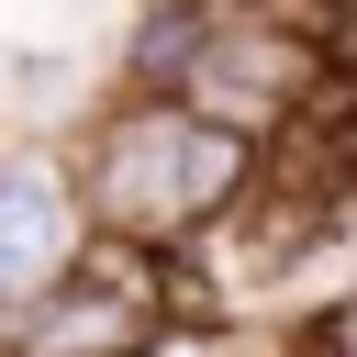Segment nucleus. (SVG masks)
Returning a JSON list of instances; mask_svg holds the SVG:
<instances>
[{
    "label": "nucleus",
    "mask_w": 357,
    "mask_h": 357,
    "mask_svg": "<svg viewBox=\"0 0 357 357\" xmlns=\"http://www.w3.org/2000/svg\"><path fill=\"white\" fill-rule=\"evenodd\" d=\"M67 156H78L89 223L123 234V245H156V257H201L268 178V145L190 112L178 89H100L78 112Z\"/></svg>",
    "instance_id": "nucleus-1"
},
{
    "label": "nucleus",
    "mask_w": 357,
    "mask_h": 357,
    "mask_svg": "<svg viewBox=\"0 0 357 357\" xmlns=\"http://www.w3.org/2000/svg\"><path fill=\"white\" fill-rule=\"evenodd\" d=\"M123 89H178L190 112L234 123L245 145H279V134H301V123L346 89V33H335L312 0H268V11L134 0Z\"/></svg>",
    "instance_id": "nucleus-2"
},
{
    "label": "nucleus",
    "mask_w": 357,
    "mask_h": 357,
    "mask_svg": "<svg viewBox=\"0 0 357 357\" xmlns=\"http://www.w3.org/2000/svg\"><path fill=\"white\" fill-rule=\"evenodd\" d=\"M178 312H201L178 257L123 245V234H89V257L0 324V357H156L178 335Z\"/></svg>",
    "instance_id": "nucleus-3"
},
{
    "label": "nucleus",
    "mask_w": 357,
    "mask_h": 357,
    "mask_svg": "<svg viewBox=\"0 0 357 357\" xmlns=\"http://www.w3.org/2000/svg\"><path fill=\"white\" fill-rule=\"evenodd\" d=\"M89 201H78V156H67V134H11L0 145V324L33 301V290H56L78 257H89Z\"/></svg>",
    "instance_id": "nucleus-4"
},
{
    "label": "nucleus",
    "mask_w": 357,
    "mask_h": 357,
    "mask_svg": "<svg viewBox=\"0 0 357 357\" xmlns=\"http://www.w3.org/2000/svg\"><path fill=\"white\" fill-rule=\"evenodd\" d=\"M156 357H301V335H268L257 312H178Z\"/></svg>",
    "instance_id": "nucleus-5"
},
{
    "label": "nucleus",
    "mask_w": 357,
    "mask_h": 357,
    "mask_svg": "<svg viewBox=\"0 0 357 357\" xmlns=\"http://www.w3.org/2000/svg\"><path fill=\"white\" fill-rule=\"evenodd\" d=\"M301 357H357V290H335V301L301 324Z\"/></svg>",
    "instance_id": "nucleus-6"
},
{
    "label": "nucleus",
    "mask_w": 357,
    "mask_h": 357,
    "mask_svg": "<svg viewBox=\"0 0 357 357\" xmlns=\"http://www.w3.org/2000/svg\"><path fill=\"white\" fill-rule=\"evenodd\" d=\"M178 11H268V0H178Z\"/></svg>",
    "instance_id": "nucleus-7"
},
{
    "label": "nucleus",
    "mask_w": 357,
    "mask_h": 357,
    "mask_svg": "<svg viewBox=\"0 0 357 357\" xmlns=\"http://www.w3.org/2000/svg\"><path fill=\"white\" fill-rule=\"evenodd\" d=\"M312 11H324V22H357V0H312Z\"/></svg>",
    "instance_id": "nucleus-8"
},
{
    "label": "nucleus",
    "mask_w": 357,
    "mask_h": 357,
    "mask_svg": "<svg viewBox=\"0 0 357 357\" xmlns=\"http://www.w3.org/2000/svg\"><path fill=\"white\" fill-rule=\"evenodd\" d=\"M0 78H11V56H0ZM0 100H11V89H0ZM0 145H11V134H0Z\"/></svg>",
    "instance_id": "nucleus-9"
}]
</instances>
